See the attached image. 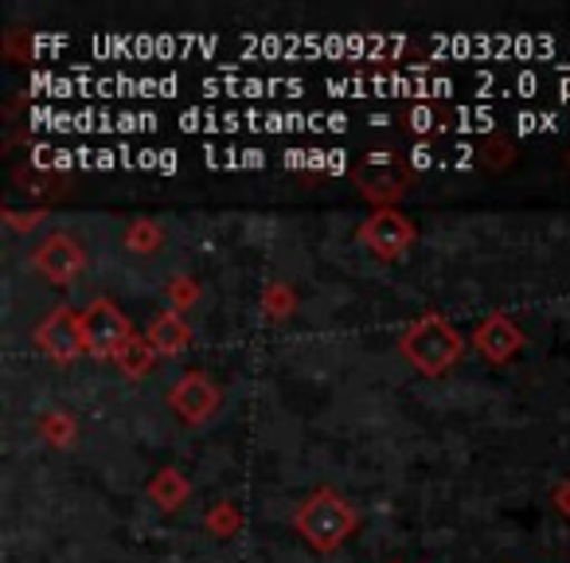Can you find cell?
<instances>
[{
    "label": "cell",
    "instance_id": "1",
    "mask_svg": "<svg viewBox=\"0 0 570 563\" xmlns=\"http://www.w3.org/2000/svg\"><path fill=\"white\" fill-rule=\"evenodd\" d=\"M297 528L313 547H336L352 528H356V513L344 505L336 493L321 489L297 508Z\"/></svg>",
    "mask_w": 570,
    "mask_h": 563
},
{
    "label": "cell",
    "instance_id": "2",
    "mask_svg": "<svg viewBox=\"0 0 570 563\" xmlns=\"http://www.w3.org/2000/svg\"><path fill=\"white\" fill-rule=\"evenodd\" d=\"M403 352L414 360V365L422 368V372H430V376H438V372H445V368L458 360V352H461V337L453 333L445 321H438V318H422L419 326L411 329V333L403 337Z\"/></svg>",
    "mask_w": 570,
    "mask_h": 563
},
{
    "label": "cell",
    "instance_id": "3",
    "mask_svg": "<svg viewBox=\"0 0 570 563\" xmlns=\"http://www.w3.org/2000/svg\"><path fill=\"white\" fill-rule=\"evenodd\" d=\"M82 341L95 357H121L129 349V321L110 302H95L82 313Z\"/></svg>",
    "mask_w": 570,
    "mask_h": 563
},
{
    "label": "cell",
    "instance_id": "4",
    "mask_svg": "<svg viewBox=\"0 0 570 563\" xmlns=\"http://www.w3.org/2000/svg\"><path fill=\"white\" fill-rule=\"evenodd\" d=\"M360 239H364L375 254H383V259H395V254H403L406 246H411V223L395 212H375L372 220L364 223Z\"/></svg>",
    "mask_w": 570,
    "mask_h": 563
},
{
    "label": "cell",
    "instance_id": "5",
    "mask_svg": "<svg viewBox=\"0 0 570 563\" xmlns=\"http://www.w3.org/2000/svg\"><path fill=\"white\" fill-rule=\"evenodd\" d=\"M40 344L59 360H71L75 352L87 349L82 341V318H71V310H56L48 318V326L40 329Z\"/></svg>",
    "mask_w": 570,
    "mask_h": 563
},
{
    "label": "cell",
    "instance_id": "6",
    "mask_svg": "<svg viewBox=\"0 0 570 563\" xmlns=\"http://www.w3.org/2000/svg\"><path fill=\"white\" fill-rule=\"evenodd\" d=\"M215 404H219V396H215V388L207 384L204 372H191L188 380H180V384H176V391H173V407L188 423H204L207 415L215 411Z\"/></svg>",
    "mask_w": 570,
    "mask_h": 563
},
{
    "label": "cell",
    "instance_id": "7",
    "mask_svg": "<svg viewBox=\"0 0 570 563\" xmlns=\"http://www.w3.org/2000/svg\"><path fill=\"white\" fill-rule=\"evenodd\" d=\"M36 266H40L51 282H71L82 266V251L67 235H56L36 251Z\"/></svg>",
    "mask_w": 570,
    "mask_h": 563
},
{
    "label": "cell",
    "instance_id": "8",
    "mask_svg": "<svg viewBox=\"0 0 570 563\" xmlns=\"http://www.w3.org/2000/svg\"><path fill=\"white\" fill-rule=\"evenodd\" d=\"M188 341H191L188 326H184V321L176 318V313H160V318H153V326H149V349H157V352H180Z\"/></svg>",
    "mask_w": 570,
    "mask_h": 563
},
{
    "label": "cell",
    "instance_id": "9",
    "mask_svg": "<svg viewBox=\"0 0 570 563\" xmlns=\"http://www.w3.org/2000/svg\"><path fill=\"white\" fill-rule=\"evenodd\" d=\"M476 344H481L489 357H508L512 352V344H515V333H512V326L508 321H489V326L481 329V337H476Z\"/></svg>",
    "mask_w": 570,
    "mask_h": 563
}]
</instances>
